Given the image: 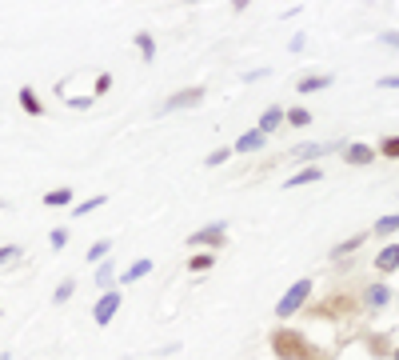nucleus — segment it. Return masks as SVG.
<instances>
[{
  "label": "nucleus",
  "mask_w": 399,
  "mask_h": 360,
  "mask_svg": "<svg viewBox=\"0 0 399 360\" xmlns=\"http://www.w3.org/2000/svg\"><path fill=\"white\" fill-rule=\"evenodd\" d=\"M72 293H76V280L64 277L60 284H56V293H52V304H64V300H72Z\"/></svg>",
  "instance_id": "obj_17"
},
{
  "label": "nucleus",
  "mask_w": 399,
  "mask_h": 360,
  "mask_svg": "<svg viewBox=\"0 0 399 360\" xmlns=\"http://www.w3.org/2000/svg\"><path fill=\"white\" fill-rule=\"evenodd\" d=\"M380 152L383 156H391V161H399V136H387V140L380 145Z\"/></svg>",
  "instance_id": "obj_29"
},
{
  "label": "nucleus",
  "mask_w": 399,
  "mask_h": 360,
  "mask_svg": "<svg viewBox=\"0 0 399 360\" xmlns=\"http://www.w3.org/2000/svg\"><path fill=\"white\" fill-rule=\"evenodd\" d=\"M223 240H228V224H223V220H216V224H204L200 232H192V236H188L192 248H220Z\"/></svg>",
  "instance_id": "obj_5"
},
{
  "label": "nucleus",
  "mask_w": 399,
  "mask_h": 360,
  "mask_svg": "<svg viewBox=\"0 0 399 360\" xmlns=\"http://www.w3.org/2000/svg\"><path fill=\"white\" fill-rule=\"evenodd\" d=\"M367 240V232H359V236H351V240H339V245L332 248V261H339V256H348V252H355V248Z\"/></svg>",
  "instance_id": "obj_15"
},
{
  "label": "nucleus",
  "mask_w": 399,
  "mask_h": 360,
  "mask_svg": "<svg viewBox=\"0 0 399 360\" xmlns=\"http://www.w3.org/2000/svg\"><path fill=\"white\" fill-rule=\"evenodd\" d=\"M228 156H232V148H212V152L204 156V164H207V168H216V164H223Z\"/></svg>",
  "instance_id": "obj_25"
},
{
  "label": "nucleus",
  "mask_w": 399,
  "mask_h": 360,
  "mask_svg": "<svg viewBox=\"0 0 399 360\" xmlns=\"http://www.w3.org/2000/svg\"><path fill=\"white\" fill-rule=\"evenodd\" d=\"M112 280H116V268H112V264H100V268H96V288H104V293H108Z\"/></svg>",
  "instance_id": "obj_22"
},
{
  "label": "nucleus",
  "mask_w": 399,
  "mask_h": 360,
  "mask_svg": "<svg viewBox=\"0 0 399 360\" xmlns=\"http://www.w3.org/2000/svg\"><path fill=\"white\" fill-rule=\"evenodd\" d=\"M323 172L319 168H303V172H296V177H287V188H300V184H312V180H319Z\"/></svg>",
  "instance_id": "obj_19"
},
{
  "label": "nucleus",
  "mask_w": 399,
  "mask_h": 360,
  "mask_svg": "<svg viewBox=\"0 0 399 360\" xmlns=\"http://www.w3.org/2000/svg\"><path fill=\"white\" fill-rule=\"evenodd\" d=\"M396 360H399V348H396Z\"/></svg>",
  "instance_id": "obj_36"
},
{
  "label": "nucleus",
  "mask_w": 399,
  "mask_h": 360,
  "mask_svg": "<svg viewBox=\"0 0 399 360\" xmlns=\"http://www.w3.org/2000/svg\"><path fill=\"white\" fill-rule=\"evenodd\" d=\"M323 152H332V145H300V148H291L296 161H312V156H323Z\"/></svg>",
  "instance_id": "obj_16"
},
{
  "label": "nucleus",
  "mask_w": 399,
  "mask_h": 360,
  "mask_svg": "<svg viewBox=\"0 0 399 360\" xmlns=\"http://www.w3.org/2000/svg\"><path fill=\"white\" fill-rule=\"evenodd\" d=\"M0 312H4V309H0Z\"/></svg>",
  "instance_id": "obj_37"
},
{
  "label": "nucleus",
  "mask_w": 399,
  "mask_h": 360,
  "mask_svg": "<svg viewBox=\"0 0 399 360\" xmlns=\"http://www.w3.org/2000/svg\"><path fill=\"white\" fill-rule=\"evenodd\" d=\"M380 88H399V76H383Z\"/></svg>",
  "instance_id": "obj_32"
},
{
  "label": "nucleus",
  "mask_w": 399,
  "mask_h": 360,
  "mask_svg": "<svg viewBox=\"0 0 399 360\" xmlns=\"http://www.w3.org/2000/svg\"><path fill=\"white\" fill-rule=\"evenodd\" d=\"M100 204H108V197H92V200H84V204H76V208H72V216H88V213H96Z\"/></svg>",
  "instance_id": "obj_23"
},
{
  "label": "nucleus",
  "mask_w": 399,
  "mask_h": 360,
  "mask_svg": "<svg viewBox=\"0 0 399 360\" xmlns=\"http://www.w3.org/2000/svg\"><path fill=\"white\" fill-rule=\"evenodd\" d=\"M271 352L280 360H316V348L307 344L300 328H275L271 332Z\"/></svg>",
  "instance_id": "obj_1"
},
{
  "label": "nucleus",
  "mask_w": 399,
  "mask_h": 360,
  "mask_svg": "<svg viewBox=\"0 0 399 360\" xmlns=\"http://www.w3.org/2000/svg\"><path fill=\"white\" fill-rule=\"evenodd\" d=\"M307 296H312V280L303 277V280H296V284H291V288H287V293L280 296V300H275V316H280V320L296 316V312H300L303 304H307Z\"/></svg>",
  "instance_id": "obj_2"
},
{
  "label": "nucleus",
  "mask_w": 399,
  "mask_h": 360,
  "mask_svg": "<svg viewBox=\"0 0 399 360\" xmlns=\"http://www.w3.org/2000/svg\"><path fill=\"white\" fill-rule=\"evenodd\" d=\"M375 268H380V272H396V268H399V245L383 248L380 256H375Z\"/></svg>",
  "instance_id": "obj_10"
},
{
  "label": "nucleus",
  "mask_w": 399,
  "mask_h": 360,
  "mask_svg": "<svg viewBox=\"0 0 399 360\" xmlns=\"http://www.w3.org/2000/svg\"><path fill=\"white\" fill-rule=\"evenodd\" d=\"M16 100H20V108H24L28 116H44V104H40V97H36L32 88H20V92H16Z\"/></svg>",
  "instance_id": "obj_8"
},
{
  "label": "nucleus",
  "mask_w": 399,
  "mask_h": 360,
  "mask_svg": "<svg viewBox=\"0 0 399 360\" xmlns=\"http://www.w3.org/2000/svg\"><path fill=\"white\" fill-rule=\"evenodd\" d=\"M92 104H96L92 97H72V100H68V108H76V113H84V108H92Z\"/></svg>",
  "instance_id": "obj_30"
},
{
  "label": "nucleus",
  "mask_w": 399,
  "mask_h": 360,
  "mask_svg": "<svg viewBox=\"0 0 399 360\" xmlns=\"http://www.w3.org/2000/svg\"><path fill=\"white\" fill-rule=\"evenodd\" d=\"M108 252H112V240H92V245H88V264L104 261Z\"/></svg>",
  "instance_id": "obj_21"
},
{
  "label": "nucleus",
  "mask_w": 399,
  "mask_h": 360,
  "mask_svg": "<svg viewBox=\"0 0 399 360\" xmlns=\"http://www.w3.org/2000/svg\"><path fill=\"white\" fill-rule=\"evenodd\" d=\"M72 188H68V184H64V188H52V193H44V208H68V204H72Z\"/></svg>",
  "instance_id": "obj_9"
},
{
  "label": "nucleus",
  "mask_w": 399,
  "mask_h": 360,
  "mask_svg": "<svg viewBox=\"0 0 399 360\" xmlns=\"http://www.w3.org/2000/svg\"><path fill=\"white\" fill-rule=\"evenodd\" d=\"M328 84H332V76H303L296 88H300V92H319V88H328Z\"/></svg>",
  "instance_id": "obj_20"
},
{
  "label": "nucleus",
  "mask_w": 399,
  "mask_h": 360,
  "mask_svg": "<svg viewBox=\"0 0 399 360\" xmlns=\"http://www.w3.org/2000/svg\"><path fill=\"white\" fill-rule=\"evenodd\" d=\"M343 156H348V164H371V161H375V148H367V145H348V148H343Z\"/></svg>",
  "instance_id": "obj_11"
},
{
  "label": "nucleus",
  "mask_w": 399,
  "mask_h": 360,
  "mask_svg": "<svg viewBox=\"0 0 399 360\" xmlns=\"http://www.w3.org/2000/svg\"><path fill=\"white\" fill-rule=\"evenodd\" d=\"M280 124H284V108L275 104V108H268V113L260 116V124H255V129H260V132H264V136H268V132H275V129H280Z\"/></svg>",
  "instance_id": "obj_12"
},
{
  "label": "nucleus",
  "mask_w": 399,
  "mask_h": 360,
  "mask_svg": "<svg viewBox=\"0 0 399 360\" xmlns=\"http://www.w3.org/2000/svg\"><path fill=\"white\" fill-rule=\"evenodd\" d=\"M0 208H8V204H4V200H0Z\"/></svg>",
  "instance_id": "obj_34"
},
{
  "label": "nucleus",
  "mask_w": 399,
  "mask_h": 360,
  "mask_svg": "<svg viewBox=\"0 0 399 360\" xmlns=\"http://www.w3.org/2000/svg\"><path fill=\"white\" fill-rule=\"evenodd\" d=\"M136 49H140L144 65H152V60H156V40H152V33H136Z\"/></svg>",
  "instance_id": "obj_13"
},
{
  "label": "nucleus",
  "mask_w": 399,
  "mask_h": 360,
  "mask_svg": "<svg viewBox=\"0 0 399 360\" xmlns=\"http://www.w3.org/2000/svg\"><path fill=\"white\" fill-rule=\"evenodd\" d=\"M0 360H8V357H4V352H0Z\"/></svg>",
  "instance_id": "obj_35"
},
{
  "label": "nucleus",
  "mask_w": 399,
  "mask_h": 360,
  "mask_svg": "<svg viewBox=\"0 0 399 360\" xmlns=\"http://www.w3.org/2000/svg\"><path fill=\"white\" fill-rule=\"evenodd\" d=\"M399 229V213H391V216H383L380 224H375V232H380V236H387V232H396Z\"/></svg>",
  "instance_id": "obj_27"
},
{
  "label": "nucleus",
  "mask_w": 399,
  "mask_h": 360,
  "mask_svg": "<svg viewBox=\"0 0 399 360\" xmlns=\"http://www.w3.org/2000/svg\"><path fill=\"white\" fill-rule=\"evenodd\" d=\"M287 120H291L296 129H307V124H312V113H303V108H287Z\"/></svg>",
  "instance_id": "obj_26"
},
{
  "label": "nucleus",
  "mask_w": 399,
  "mask_h": 360,
  "mask_svg": "<svg viewBox=\"0 0 399 360\" xmlns=\"http://www.w3.org/2000/svg\"><path fill=\"white\" fill-rule=\"evenodd\" d=\"M216 264V256L212 252H192V261H188V272H207Z\"/></svg>",
  "instance_id": "obj_18"
},
{
  "label": "nucleus",
  "mask_w": 399,
  "mask_h": 360,
  "mask_svg": "<svg viewBox=\"0 0 399 360\" xmlns=\"http://www.w3.org/2000/svg\"><path fill=\"white\" fill-rule=\"evenodd\" d=\"M20 256H24V248H20V245H4V248H0V264L20 261Z\"/></svg>",
  "instance_id": "obj_28"
},
{
  "label": "nucleus",
  "mask_w": 399,
  "mask_h": 360,
  "mask_svg": "<svg viewBox=\"0 0 399 360\" xmlns=\"http://www.w3.org/2000/svg\"><path fill=\"white\" fill-rule=\"evenodd\" d=\"M152 268H156V261L140 256V261H132V264H128V268H124V272H120L116 280H120V284H136V280H144L148 272H152Z\"/></svg>",
  "instance_id": "obj_6"
},
{
  "label": "nucleus",
  "mask_w": 399,
  "mask_h": 360,
  "mask_svg": "<svg viewBox=\"0 0 399 360\" xmlns=\"http://www.w3.org/2000/svg\"><path fill=\"white\" fill-rule=\"evenodd\" d=\"M120 288H108V293H100L96 296V304H92V320H96V328H104V325H112V316L120 312Z\"/></svg>",
  "instance_id": "obj_4"
},
{
  "label": "nucleus",
  "mask_w": 399,
  "mask_h": 360,
  "mask_svg": "<svg viewBox=\"0 0 399 360\" xmlns=\"http://www.w3.org/2000/svg\"><path fill=\"white\" fill-rule=\"evenodd\" d=\"M387 300H391V288H387V284H371V288H367V304H371V309H383Z\"/></svg>",
  "instance_id": "obj_14"
},
{
  "label": "nucleus",
  "mask_w": 399,
  "mask_h": 360,
  "mask_svg": "<svg viewBox=\"0 0 399 360\" xmlns=\"http://www.w3.org/2000/svg\"><path fill=\"white\" fill-rule=\"evenodd\" d=\"M264 145H268V136H264L260 129H248V132L236 140V145H232V152H260Z\"/></svg>",
  "instance_id": "obj_7"
},
{
  "label": "nucleus",
  "mask_w": 399,
  "mask_h": 360,
  "mask_svg": "<svg viewBox=\"0 0 399 360\" xmlns=\"http://www.w3.org/2000/svg\"><path fill=\"white\" fill-rule=\"evenodd\" d=\"M383 40H387L391 49H399V33H383Z\"/></svg>",
  "instance_id": "obj_33"
},
{
  "label": "nucleus",
  "mask_w": 399,
  "mask_h": 360,
  "mask_svg": "<svg viewBox=\"0 0 399 360\" xmlns=\"http://www.w3.org/2000/svg\"><path fill=\"white\" fill-rule=\"evenodd\" d=\"M207 97V88L204 84H192V88H180V92H172V97L160 104V113L168 116V113H180V108H196V104H204Z\"/></svg>",
  "instance_id": "obj_3"
},
{
  "label": "nucleus",
  "mask_w": 399,
  "mask_h": 360,
  "mask_svg": "<svg viewBox=\"0 0 399 360\" xmlns=\"http://www.w3.org/2000/svg\"><path fill=\"white\" fill-rule=\"evenodd\" d=\"M108 88H112V76H108V72H104V76H96V97H104Z\"/></svg>",
  "instance_id": "obj_31"
},
{
  "label": "nucleus",
  "mask_w": 399,
  "mask_h": 360,
  "mask_svg": "<svg viewBox=\"0 0 399 360\" xmlns=\"http://www.w3.org/2000/svg\"><path fill=\"white\" fill-rule=\"evenodd\" d=\"M68 236H72L68 229H52V232H48V245L60 252V248H68Z\"/></svg>",
  "instance_id": "obj_24"
}]
</instances>
